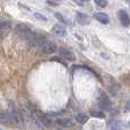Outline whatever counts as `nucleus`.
I'll return each instance as SVG.
<instances>
[{
  "mask_svg": "<svg viewBox=\"0 0 130 130\" xmlns=\"http://www.w3.org/2000/svg\"><path fill=\"white\" fill-rule=\"evenodd\" d=\"M97 103H98V106L102 108V110H106V111L111 110V99L108 98V96L103 91V90H101V91L98 92Z\"/></svg>",
  "mask_w": 130,
  "mask_h": 130,
  "instance_id": "f257e3e1",
  "label": "nucleus"
},
{
  "mask_svg": "<svg viewBox=\"0 0 130 130\" xmlns=\"http://www.w3.org/2000/svg\"><path fill=\"white\" fill-rule=\"evenodd\" d=\"M42 47V52L47 55H50V54H54V53L57 52V47L55 45L54 41H50V40H45L41 45Z\"/></svg>",
  "mask_w": 130,
  "mask_h": 130,
  "instance_id": "f03ea898",
  "label": "nucleus"
},
{
  "mask_svg": "<svg viewBox=\"0 0 130 130\" xmlns=\"http://www.w3.org/2000/svg\"><path fill=\"white\" fill-rule=\"evenodd\" d=\"M11 31V23L9 21H4L0 23V37L5 38Z\"/></svg>",
  "mask_w": 130,
  "mask_h": 130,
  "instance_id": "7ed1b4c3",
  "label": "nucleus"
},
{
  "mask_svg": "<svg viewBox=\"0 0 130 130\" xmlns=\"http://www.w3.org/2000/svg\"><path fill=\"white\" fill-rule=\"evenodd\" d=\"M118 16H119V20H120V23L122 24V26H126L128 27L129 26V23H130V20H129V15L126 10H119L118 11Z\"/></svg>",
  "mask_w": 130,
  "mask_h": 130,
  "instance_id": "20e7f679",
  "label": "nucleus"
},
{
  "mask_svg": "<svg viewBox=\"0 0 130 130\" xmlns=\"http://www.w3.org/2000/svg\"><path fill=\"white\" fill-rule=\"evenodd\" d=\"M76 21L80 23L81 25H89L90 22H91V18L85 13H76Z\"/></svg>",
  "mask_w": 130,
  "mask_h": 130,
  "instance_id": "39448f33",
  "label": "nucleus"
},
{
  "mask_svg": "<svg viewBox=\"0 0 130 130\" xmlns=\"http://www.w3.org/2000/svg\"><path fill=\"white\" fill-rule=\"evenodd\" d=\"M59 55H61L64 59H66V61H69V62H73L74 59H75L74 54L71 50L66 49V48H61V49H59Z\"/></svg>",
  "mask_w": 130,
  "mask_h": 130,
  "instance_id": "423d86ee",
  "label": "nucleus"
},
{
  "mask_svg": "<svg viewBox=\"0 0 130 130\" xmlns=\"http://www.w3.org/2000/svg\"><path fill=\"white\" fill-rule=\"evenodd\" d=\"M52 32L55 34V36H58V37H64L66 34V29L63 26L62 24H56L53 26Z\"/></svg>",
  "mask_w": 130,
  "mask_h": 130,
  "instance_id": "0eeeda50",
  "label": "nucleus"
},
{
  "mask_svg": "<svg viewBox=\"0 0 130 130\" xmlns=\"http://www.w3.org/2000/svg\"><path fill=\"white\" fill-rule=\"evenodd\" d=\"M94 17H95V20H97L98 22H101L102 24H108V23H110L108 15L105 14V13H95Z\"/></svg>",
  "mask_w": 130,
  "mask_h": 130,
  "instance_id": "6e6552de",
  "label": "nucleus"
},
{
  "mask_svg": "<svg viewBox=\"0 0 130 130\" xmlns=\"http://www.w3.org/2000/svg\"><path fill=\"white\" fill-rule=\"evenodd\" d=\"M57 124H59L61 127H64V128H70V127H72L73 122H72V120L69 119V118H63V119L57 120Z\"/></svg>",
  "mask_w": 130,
  "mask_h": 130,
  "instance_id": "1a4fd4ad",
  "label": "nucleus"
},
{
  "mask_svg": "<svg viewBox=\"0 0 130 130\" xmlns=\"http://www.w3.org/2000/svg\"><path fill=\"white\" fill-rule=\"evenodd\" d=\"M75 120H76V122L83 124V123H86V122L89 120V117H88L87 114H85V113H79V114H76Z\"/></svg>",
  "mask_w": 130,
  "mask_h": 130,
  "instance_id": "9d476101",
  "label": "nucleus"
},
{
  "mask_svg": "<svg viewBox=\"0 0 130 130\" xmlns=\"http://www.w3.org/2000/svg\"><path fill=\"white\" fill-rule=\"evenodd\" d=\"M90 115L97 119H105V113L103 111H98V110H91L90 111Z\"/></svg>",
  "mask_w": 130,
  "mask_h": 130,
  "instance_id": "9b49d317",
  "label": "nucleus"
},
{
  "mask_svg": "<svg viewBox=\"0 0 130 130\" xmlns=\"http://www.w3.org/2000/svg\"><path fill=\"white\" fill-rule=\"evenodd\" d=\"M40 120H41V122H42V124L45 127H52V124H53V121H52V119H50L48 115H41L40 117Z\"/></svg>",
  "mask_w": 130,
  "mask_h": 130,
  "instance_id": "f8f14e48",
  "label": "nucleus"
},
{
  "mask_svg": "<svg viewBox=\"0 0 130 130\" xmlns=\"http://www.w3.org/2000/svg\"><path fill=\"white\" fill-rule=\"evenodd\" d=\"M55 16H56V18L58 21H61L62 23H64V24H70V21L67 20V18L64 17V15H62L61 13H55Z\"/></svg>",
  "mask_w": 130,
  "mask_h": 130,
  "instance_id": "ddd939ff",
  "label": "nucleus"
},
{
  "mask_svg": "<svg viewBox=\"0 0 130 130\" xmlns=\"http://www.w3.org/2000/svg\"><path fill=\"white\" fill-rule=\"evenodd\" d=\"M111 130H123L122 129V124L119 121H114L111 124Z\"/></svg>",
  "mask_w": 130,
  "mask_h": 130,
  "instance_id": "4468645a",
  "label": "nucleus"
},
{
  "mask_svg": "<svg viewBox=\"0 0 130 130\" xmlns=\"http://www.w3.org/2000/svg\"><path fill=\"white\" fill-rule=\"evenodd\" d=\"M34 17H36L37 20L43 21V22H46V21H47V17H46L45 15H42V14H40V13H34Z\"/></svg>",
  "mask_w": 130,
  "mask_h": 130,
  "instance_id": "2eb2a0df",
  "label": "nucleus"
},
{
  "mask_svg": "<svg viewBox=\"0 0 130 130\" xmlns=\"http://www.w3.org/2000/svg\"><path fill=\"white\" fill-rule=\"evenodd\" d=\"M95 4L97 5V6H99V7H102V8H104V7H106L107 6V1H102V0H96L95 1Z\"/></svg>",
  "mask_w": 130,
  "mask_h": 130,
  "instance_id": "dca6fc26",
  "label": "nucleus"
},
{
  "mask_svg": "<svg viewBox=\"0 0 130 130\" xmlns=\"http://www.w3.org/2000/svg\"><path fill=\"white\" fill-rule=\"evenodd\" d=\"M48 5H53V6H58V2L56 1H47Z\"/></svg>",
  "mask_w": 130,
  "mask_h": 130,
  "instance_id": "f3484780",
  "label": "nucleus"
},
{
  "mask_svg": "<svg viewBox=\"0 0 130 130\" xmlns=\"http://www.w3.org/2000/svg\"><path fill=\"white\" fill-rule=\"evenodd\" d=\"M53 61H56V62H58V63H63V61H62L61 58H57V57H56V58H53Z\"/></svg>",
  "mask_w": 130,
  "mask_h": 130,
  "instance_id": "a211bd4d",
  "label": "nucleus"
},
{
  "mask_svg": "<svg viewBox=\"0 0 130 130\" xmlns=\"http://www.w3.org/2000/svg\"><path fill=\"white\" fill-rule=\"evenodd\" d=\"M75 4H78V5H81V6H83V5H86V2H82V1H75Z\"/></svg>",
  "mask_w": 130,
  "mask_h": 130,
  "instance_id": "6ab92c4d",
  "label": "nucleus"
},
{
  "mask_svg": "<svg viewBox=\"0 0 130 130\" xmlns=\"http://www.w3.org/2000/svg\"><path fill=\"white\" fill-rule=\"evenodd\" d=\"M0 130H1V129H0Z\"/></svg>",
  "mask_w": 130,
  "mask_h": 130,
  "instance_id": "aec40b11",
  "label": "nucleus"
}]
</instances>
